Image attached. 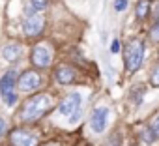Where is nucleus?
<instances>
[{
	"label": "nucleus",
	"instance_id": "22",
	"mask_svg": "<svg viewBox=\"0 0 159 146\" xmlns=\"http://www.w3.org/2000/svg\"><path fill=\"white\" fill-rule=\"evenodd\" d=\"M111 51H112V52H118V51H120V41H118V39H114V41H112Z\"/></svg>",
	"mask_w": 159,
	"mask_h": 146
},
{
	"label": "nucleus",
	"instance_id": "16",
	"mask_svg": "<svg viewBox=\"0 0 159 146\" xmlns=\"http://www.w3.org/2000/svg\"><path fill=\"white\" fill-rule=\"evenodd\" d=\"M150 84L152 86H155V88H159V66L152 71V77H150Z\"/></svg>",
	"mask_w": 159,
	"mask_h": 146
},
{
	"label": "nucleus",
	"instance_id": "11",
	"mask_svg": "<svg viewBox=\"0 0 159 146\" xmlns=\"http://www.w3.org/2000/svg\"><path fill=\"white\" fill-rule=\"evenodd\" d=\"M21 54H23L21 43H8V45L2 47V56H4L8 62H15Z\"/></svg>",
	"mask_w": 159,
	"mask_h": 146
},
{
	"label": "nucleus",
	"instance_id": "21",
	"mask_svg": "<svg viewBox=\"0 0 159 146\" xmlns=\"http://www.w3.org/2000/svg\"><path fill=\"white\" fill-rule=\"evenodd\" d=\"M6 131H8V124H6V120H4V118H0V137H2Z\"/></svg>",
	"mask_w": 159,
	"mask_h": 146
},
{
	"label": "nucleus",
	"instance_id": "9",
	"mask_svg": "<svg viewBox=\"0 0 159 146\" xmlns=\"http://www.w3.org/2000/svg\"><path fill=\"white\" fill-rule=\"evenodd\" d=\"M107 116H109V109L105 107H98L94 112H92V118H90V125L96 133H103L105 127H107Z\"/></svg>",
	"mask_w": 159,
	"mask_h": 146
},
{
	"label": "nucleus",
	"instance_id": "10",
	"mask_svg": "<svg viewBox=\"0 0 159 146\" xmlns=\"http://www.w3.org/2000/svg\"><path fill=\"white\" fill-rule=\"evenodd\" d=\"M54 77H56V81H58L60 84H71V83L77 79L75 69L69 67V66H58L56 71H54Z\"/></svg>",
	"mask_w": 159,
	"mask_h": 146
},
{
	"label": "nucleus",
	"instance_id": "20",
	"mask_svg": "<svg viewBox=\"0 0 159 146\" xmlns=\"http://www.w3.org/2000/svg\"><path fill=\"white\" fill-rule=\"evenodd\" d=\"M150 13H152L153 17H157V19H159V0H155V2L150 6Z\"/></svg>",
	"mask_w": 159,
	"mask_h": 146
},
{
	"label": "nucleus",
	"instance_id": "3",
	"mask_svg": "<svg viewBox=\"0 0 159 146\" xmlns=\"http://www.w3.org/2000/svg\"><path fill=\"white\" fill-rule=\"evenodd\" d=\"M15 81H17V71L15 69L6 71L2 75V79H0V98L6 101V105H15V101H17V94L13 90Z\"/></svg>",
	"mask_w": 159,
	"mask_h": 146
},
{
	"label": "nucleus",
	"instance_id": "19",
	"mask_svg": "<svg viewBox=\"0 0 159 146\" xmlns=\"http://www.w3.org/2000/svg\"><path fill=\"white\" fill-rule=\"evenodd\" d=\"M127 8V0H114V10L116 11H124Z\"/></svg>",
	"mask_w": 159,
	"mask_h": 146
},
{
	"label": "nucleus",
	"instance_id": "18",
	"mask_svg": "<svg viewBox=\"0 0 159 146\" xmlns=\"http://www.w3.org/2000/svg\"><path fill=\"white\" fill-rule=\"evenodd\" d=\"M105 146H120V135H118V133H112V137L107 140Z\"/></svg>",
	"mask_w": 159,
	"mask_h": 146
},
{
	"label": "nucleus",
	"instance_id": "15",
	"mask_svg": "<svg viewBox=\"0 0 159 146\" xmlns=\"http://www.w3.org/2000/svg\"><path fill=\"white\" fill-rule=\"evenodd\" d=\"M150 39H152V41H159V19L153 23V26H152V30H150Z\"/></svg>",
	"mask_w": 159,
	"mask_h": 146
},
{
	"label": "nucleus",
	"instance_id": "12",
	"mask_svg": "<svg viewBox=\"0 0 159 146\" xmlns=\"http://www.w3.org/2000/svg\"><path fill=\"white\" fill-rule=\"evenodd\" d=\"M150 0H139L137 2V8H135V15H137V19H140V21H144L148 15H150Z\"/></svg>",
	"mask_w": 159,
	"mask_h": 146
},
{
	"label": "nucleus",
	"instance_id": "23",
	"mask_svg": "<svg viewBox=\"0 0 159 146\" xmlns=\"http://www.w3.org/2000/svg\"><path fill=\"white\" fill-rule=\"evenodd\" d=\"M43 146H62V144H58V142H47V144H43Z\"/></svg>",
	"mask_w": 159,
	"mask_h": 146
},
{
	"label": "nucleus",
	"instance_id": "8",
	"mask_svg": "<svg viewBox=\"0 0 159 146\" xmlns=\"http://www.w3.org/2000/svg\"><path fill=\"white\" fill-rule=\"evenodd\" d=\"M79 105H81V94L73 92V94L66 96V98L60 101V107H58V111H60V114H64V116H69V114H73L75 111H79Z\"/></svg>",
	"mask_w": 159,
	"mask_h": 146
},
{
	"label": "nucleus",
	"instance_id": "5",
	"mask_svg": "<svg viewBox=\"0 0 159 146\" xmlns=\"http://www.w3.org/2000/svg\"><path fill=\"white\" fill-rule=\"evenodd\" d=\"M38 135L30 129L17 127L10 133V146H38Z\"/></svg>",
	"mask_w": 159,
	"mask_h": 146
},
{
	"label": "nucleus",
	"instance_id": "7",
	"mask_svg": "<svg viewBox=\"0 0 159 146\" xmlns=\"http://www.w3.org/2000/svg\"><path fill=\"white\" fill-rule=\"evenodd\" d=\"M17 79H19V90H23V92L36 90V88L41 84V77H39V73H38V71H34V69H26V71H23Z\"/></svg>",
	"mask_w": 159,
	"mask_h": 146
},
{
	"label": "nucleus",
	"instance_id": "1",
	"mask_svg": "<svg viewBox=\"0 0 159 146\" xmlns=\"http://www.w3.org/2000/svg\"><path fill=\"white\" fill-rule=\"evenodd\" d=\"M51 107H52V99H51L47 94H36V96L28 98L26 103L23 105V109H21V118H23V122L34 124V122H38Z\"/></svg>",
	"mask_w": 159,
	"mask_h": 146
},
{
	"label": "nucleus",
	"instance_id": "13",
	"mask_svg": "<svg viewBox=\"0 0 159 146\" xmlns=\"http://www.w3.org/2000/svg\"><path fill=\"white\" fill-rule=\"evenodd\" d=\"M49 6V0H30V8L34 11H43Z\"/></svg>",
	"mask_w": 159,
	"mask_h": 146
},
{
	"label": "nucleus",
	"instance_id": "6",
	"mask_svg": "<svg viewBox=\"0 0 159 146\" xmlns=\"http://www.w3.org/2000/svg\"><path fill=\"white\" fill-rule=\"evenodd\" d=\"M43 28H45V19L39 13H28L25 17V21H23V32L28 38L39 36L43 32Z\"/></svg>",
	"mask_w": 159,
	"mask_h": 146
},
{
	"label": "nucleus",
	"instance_id": "14",
	"mask_svg": "<svg viewBox=\"0 0 159 146\" xmlns=\"http://www.w3.org/2000/svg\"><path fill=\"white\" fill-rule=\"evenodd\" d=\"M140 139H142L144 142H148V144H150V142H153L157 137L153 135V131H152V129H150V125H148V127H144V129L140 131Z\"/></svg>",
	"mask_w": 159,
	"mask_h": 146
},
{
	"label": "nucleus",
	"instance_id": "2",
	"mask_svg": "<svg viewBox=\"0 0 159 146\" xmlns=\"http://www.w3.org/2000/svg\"><path fill=\"white\" fill-rule=\"evenodd\" d=\"M144 60V43L137 38L129 39L124 47V62H125V69L129 73H135L140 64Z\"/></svg>",
	"mask_w": 159,
	"mask_h": 146
},
{
	"label": "nucleus",
	"instance_id": "17",
	"mask_svg": "<svg viewBox=\"0 0 159 146\" xmlns=\"http://www.w3.org/2000/svg\"><path fill=\"white\" fill-rule=\"evenodd\" d=\"M150 129H152V131H153V135L159 139V114H157V116L152 120V124H150Z\"/></svg>",
	"mask_w": 159,
	"mask_h": 146
},
{
	"label": "nucleus",
	"instance_id": "4",
	"mask_svg": "<svg viewBox=\"0 0 159 146\" xmlns=\"http://www.w3.org/2000/svg\"><path fill=\"white\" fill-rule=\"evenodd\" d=\"M51 62H52V45L47 43V41H41V43L34 45V49H32V64H34V67L43 69V67H49Z\"/></svg>",
	"mask_w": 159,
	"mask_h": 146
}]
</instances>
